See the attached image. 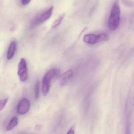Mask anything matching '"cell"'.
I'll list each match as a JSON object with an SVG mask.
<instances>
[{
  "instance_id": "cell-1",
  "label": "cell",
  "mask_w": 134,
  "mask_h": 134,
  "mask_svg": "<svg viewBox=\"0 0 134 134\" xmlns=\"http://www.w3.org/2000/svg\"><path fill=\"white\" fill-rule=\"evenodd\" d=\"M120 15L121 11L119 1L116 0L108 20V27L109 30L114 31L118 28L120 23Z\"/></svg>"
},
{
  "instance_id": "cell-2",
  "label": "cell",
  "mask_w": 134,
  "mask_h": 134,
  "mask_svg": "<svg viewBox=\"0 0 134 134\" xmlns=\"http://www.w3.org/2000/svg\"><path fill=\"white\" fill-rule=\"evenodd\" d=\"M60 70L57 68H53L49 70L43 76L42 83V90L43 96L48 94L50 90L51 82L59 75Z\"/></svg>"
},
{
  "instance_id": "cell-3",
  "label": "cell",
  "mask_w": 134,
  "mask_h": 134,
  "mask_svg": "<svg viewBox=\"0 0 134 134\" xmlns=\"http://www.w3.org/2000/svg\"><path fill=\"white\" fill-rule=\"evenodd\" d=\"M53 8V6H51L37 16L31 24L30 28H34L49 19L52 14Z\"/></svg>"
},
{
  "instance_id": "cell-4",
  "label": "cell",
  "mask_w": 134,
  "mask_h": 134,
  "mask_svg": "<svg viewBox=\"0 0 134 134\" xmlns=\"http://www.w3.org/2000/svg\"><path fill=\"white\" fill-rule=\"evenodd\" d=\"M17 74L21 82L26 81L28 78V70L27 64L24 58H21L18 65Z\"/></svg>"
},
{
  "instance_id": "cell-5",
  "label": "cell",
  "mask_w": 134,
  "mask_h": 134,
  "mask_svg": "<svg viewBox=\"0 0 134 134\" xmlns=\"http://www.w3.org/2000/svg\"><path fill=\"white\" fill-rule=\"evenodd\" d=\"M30 101L26 98H23L19 102L17 108V112L20 115H23L28 112L30 108Z\"/></svg>"
},
{
  "instance_id": "cell-6",
  "label": "cell",
  "mask_w": 134,
  "mask_h": 134,
  "mask_svg": "<svg viewBox=\"0 0 134 134\" xmlns=\"http://www.w3.org/2000/svg\"><path fill=\"white\" fill-rule=\"evenodd\" d=\"M83 41L85 43L89 45L95 44L98 42H101L100 34L97 35L95 34H87L84 36Z\"/></svg>"
},
{
  "instance_id": "cell-7",
  "label": "cell",
  "mask_w": 134,
  "mask_h": 134,
  "mask_svg": "<svg viewBox=\"0 0 134 134\" xmlns=\"http://www.w3.org/2000/svg\"><path fill=\"white\" fill-rule=\"evenodd\" d=\"M73 75V71L68 70L63 73L60 78V84L61 86H64L67 84Z\"/></svg>"
},
{
  "instance_id": "cell-8",
  "label": "cell",
  "mask_w": 134,
  "mask_h": 134,
  "mask_svg": "<svg viewBox=\"0 0 134 134\" xmlns=\"http://www.w3.org/2000/svg\"><path fill=\"white\" fill-rule=\"evenodd\" d=\"M16 47V42L15 41H12L10 43L7 51L6 55L7 59L10 60L12 59L15 53Z\"/></svg>"
},
{
  "instance_id": "cell-9",
  "label": "cell",
  "mask_w": 134,
  "mask_h": 134,
  "mask_svg": "<svg viewBox=\"0 0 134 134\" xmlns=\"http://www.w3.org/2000/svg\"><path fill=\"white\" fill-rule=\"evenodd\" d=\"M18 119L16 116H13L11 119L8 126L6 127V130L8 131H12L14 129L18 124Z\"/></svg>"
},
{
  "instance_id": "cell-10",
  "label": "cell",
  "mask_w": 134,
  "mask_h": 134,
  "mask_svg": "<svg viewBox=\"0 0 134 134\" xmlns=\"http://www.w3.org/2000/svg\"><path fill=\"white\" fill-rule=\"evenodd\" d=\"M39 87H40V82L39 80H37L35 83L34 87L35 99L36 100H38L39 97Z\"/></svg>"
},
{
  "instance_id": "cell-11",
  "label": "cell",
  "mask_w": 134,
  "mask_h": 134,
  "mask_svg": "<svg viewBox=\"0 0 134 134\" xmlns=\"http://www.w3.org/2000/svg\"><path fill=\"white\" fill-rule=\"evenodd\" d=\"M65 16V15L64 13L60 16L52 24V27L55 28V27L58 26L62 22V20L64 18Z\"/></svg>"
},
{
  "instance_id": "cell-12",
  "label": "cell",
  "mask_w": 134,
  "mask_h": 134,
  "mask_svg": "<svg viewBox=\"0 0 134 134\" xmlns=\"http://www.w3.org/2000/svg\"><path fill=\"white\" fill-rule=\"evenodd\" d=\"M8 100V98H6L2 100H1V102H0V110H1V111H2L4 109Z\"/></svg>"
},
{
  "instance_id": "cell-13",
  "label": "cell",
  "mask_w": 134,
  "mask_h": 134,
  "mask_svg": "<svg viewBox=\"0 0 134 134\" xmlns=\"http://www.w3.org/2000/svg\"><path fill=\"white\" fill-rule=\"evenodd\" d=\"M31 0H21V3L23 5H26L28 4Z\"/></svg>"
},
{
  "instance_id": "cell-14",
  "label": "cell",
  "mask_w": 134,
  "mask_h": 134,
  "mask_svg": "<svg viewBox=\"0 0 134 134\" xmlns=\"http://www.w3.org/2000/svg\"><path fill=\"white\" fill-rule=\"evenodd\" d=\"M67 134H75L74 127H72L68 131Z\"/></svg>"
},
{
  "instance_id": "cell-15",
  "label": "cell",
  "mask_w": 134,
  "mask_h": 134,
  "mask_svg": "<svg viewBox=\"0 0 134 134\" xmlns=\"http://www.w3.org/2000/svg\"><path fill=\"white\" fill-rule=\"evenodd\" d=\"M126 134H131L130 130V125L127 124L126 129Z\"/></svg>"
},
{
  "instance_id": "cell-16",
  "label": "cell",
  "mask_w": 134,
  "mask_h": 134,
  "mask_svg": "<svg viewBox=\"0 0 134 134\" xmlns=\"http://www.w3.org/2000/svg\"><path fill=\"white\" fill-rule=\"evenodd\" d=\"M41 128V125H36L35 127V130L37 131L39 130H40Z\"/></svg>"
}]
</instances>
